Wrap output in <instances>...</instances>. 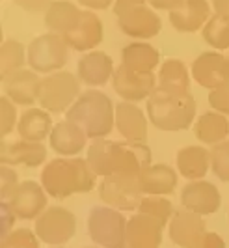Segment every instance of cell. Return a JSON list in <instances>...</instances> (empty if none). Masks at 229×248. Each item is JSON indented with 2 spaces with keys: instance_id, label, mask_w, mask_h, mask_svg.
<instances>
[{
  "instance_id": "obj_1",
  "label": "cell",
  "mask_w": 229,
  "mask_h": 248,
  "mask_svg": "<svg viewBox=\"0 0 229 248\" xmlns=\"http://www.w3.org/2000/svg\"><path fill=\"white\" fill-rule=\"evenodd\" d=\"M86 161L101 177L112 174L138 175L153 164L147 142H112L106 138H97L89 144Z\"/></svg>"
},
{
  "instance_id": "obj_2",
  "label": "cell",
  "mask_w": 229,
  "mask_h": 248,
  "mask_svg": "<svg viewBox=\"0 0 229 248\" xmlns=\"http://www.w3.org/2000/svg\"><path fill=\"white\" fill-rule=\"evenodd\" d=\"M41 185L47 194L65 200L73 194H84L97 186V174L86 159H54L41 172Z\"/></svg>"
},
{
  "instance_id": "obj_3",
  "label": "cell",
  "mask_w": 229,
  "mask_h": 248,
  "mask_svg": "<svg viewBox=\"0 0 229 248\" xmlns=\"http://www.w3.org/2000/svg\"><path fill=\"white\" fill-rule=\"evenodd\" d=\"M65 120L76 124L91 140L106 138L115 127V107L99 90H86L65 112Z\"/></svg>"
},
{
  "instance_id": "obj_4",
  "label": "cell",
  "mask_w": 229,
  "mask_h": 248,
  "mask_svg": "<svg viewBox=\"0 0 229 248\" xmlns=\"http://www.w3.org/2000/svg\"><path fill=\"white\" fill-rule=\"evenodd\" d=\"M198 105L192 93L155 90L147 99V116L160 131H185L196 118Z\"/></svg>"
},
{
  "instance_id": "obj_5",
  "label": "cell",
  "mask_w": 229,
  "mask_h": 248,
  "mask_svg": "<svg viewBox=\"0 0 229 248\" xmlns=\"http://www.w3.org/2000/svg\"><path fill=\"white\" fill-rule=\"evenodd\" d=\"M114 13L121 32L134 39H151L162 28L160 17L145 0H115Z\"/></svg>"
},
{
  "instance_id": "obj_6",
  "label": "cell",
  "mask_w": 229,
  "mask_h": 248,
  "mask_svg": "<svg viewBox=\"0 0 229 248\" xmlns=\"http://www.w3.org/2000/svg\"><path fill=\"white\" fill-rule=\"evenodd\" d=\"M127 222L114 207L95 205L88 215V233L101 248H127Z\"/></svg>"
},
{
  "instance_id": "obj_7",
  "label": "cell",
  "mask_w": 229,
  "mask_h": 248,
  "mask_svg": "<svg viewBox=\"0 0 229 248\" xmlns=\"http://www.w3.org/2000/svg\"><path fill=\"white\" fill-rule=\"evenodd\" d=\"M80 95L78 78L69 71H56L41 78L38 103L47 112H67Z\"/></svg>"
},
{
  "instance_id": "obj_8",
  "label": "cell",
  "mask_w": 229,
  "mask_h": 248,
  "mask_svg": "<svg viewBox=\"0 0 229 248\" xmlns=\"http://www.w3.org/2000/svg\"><path fill=\"white\" fill-rule=\"evenodd\" d=\"M99 198L117 211H138L142 200H143V190L138 181V175L127 174H112L102 177L99 186Z\"/></svg>"
},
{
  "instance_id": "obj_9",
  "label": "cell",
  "mask_w": 229,
  "mask_h": 248,
  "mask_svg": "<svg viewBox=\"0 0 229 248\" xmlns=\"http://www.w3.org/2000/svg\"><path fill=\"white\" fill-rule=\"evenodd\" d=\"M69 45L58 34H43L28 45V65L32 71L43 75L56 73L67 63Z\"/></svg>"
},
{
  "instance_id": "obj_10",
  "label": "cell",
  "mask_w": 229,
  "mask_h": 248,
  "mask_svg": "<svg viewBox=\"0 0 229 248\" xmlns=\"http://www.w3.org/2000/svg\"><path fill=\"white\" fill-rule=\"evenodd\" d=\"M34 232L41 243L49 247H64L76 233V217L62 205H52L36 218Z\"/></svg>"
},
{
  "instance_id": "obj_11",
  "label": "cell",
  "mask_w": 229,
  "mask_h": 248,
  "mask_svg": "<svg viewBox=\"0 0 229 248\" xmlns=\"http://www.w3.org/2000/svg\"><path fill=\"white\" fill-rule=\"evenodd\" d=\"M112 88L123 101L138 103L149 99V95L157 90V77L155 73H138L119 65L112 77Z\"/></svg>"
},
{
  "instance_id": "obj_12",
  "label": "cell",
  "mask_w": 229,
  "mask_h": 248,
  "mask_svg": "<svg viewBox=\"0 0 229 248\" xmlns=\"http://www.w3.org/2000/svg\"><path fill=\"white\" fill-rule=\"evenodd\" d=\"M47 190L43 185H39L36 181H21V185L17 186L15 194L8 202L12 211L17 215V218L21 220H36L41 213L47 211Z\"/></svg>"
},
{
  "instance_id": "obj_13",
  "label": "cell",
  "mask_w": 229,
  "mask_h": 248,
  "mask_svg": "<svg viewBox=\"0 0 229 248\" xmlns=\"http://www.w3.org/2000/svg\"><path fill=\"white\" fill-rule=\"evenodd\" d=\"M181 203L188 211L205 217V215H213L220 209L222 196H220L216 185H213L211 181H205V179H198V181H188L185 188L181 190Z\"/></svg>"
},
{
  "instance_id": "obj_14",
  "label": "cell",
  "mask_w": 229,
  "mask_h": 248,
  "mask_svg": "<svg viewBox=\"0 0 229 248\" xmlns=\"http://www.w3.org/2000/svg\"><path fill=\"white\" fill-rule=\"evenodd\" d=\"M168 233L172 243L177 247L190 248L207 233V226L201 215L188 211L186 207H179L173 211V217L168 224Z\"/></svg>"
},
{
  "instance_id": "obj_15",
  "label": "cell",
  "mask_w": 229,
  "mask_h": 248,
  "mask_svg": "<svg viewBox=\"0 0 229 248\" xmlns=\"http://www.w3.org/2000/svg\"><path fill=\"white\" fill-rule=\"evenodd\" d=\"M192 77L200 86L215 90L229 78V58L216 50L201 52L192 63Z\"/></svg>"
},
{
  "instance_id": "obj_16",
  "label": "cell",
  "mask_w": 229,
  "mask_h": 248,
  "mask_svg": "<svg viewBox=\"0 0 229 248\" xmlns=\"http://www.w3.org/2000/svg\"><path fill=\"white\" fill-rule=\"evenodd\" d=\"M104 30H102L101 19L89 10H82L80 19L76 21V25L64 36L65 43L69 45V49L78 50V52H86V50L95 49L102 41Z\"/></svg>"
},
{
  "instance_id": "obj_17",
  "label": "cell",
  "mask_w": 229,
  "mask_h": 248,
  "mask_svg": "<svg viewBox=\"0 0 229 248\" xmlns=\"http://www.w3.org/2000/svg\"><path fill=\"white\" fill-rule=\"evenodd\" d=\"M164 224L149 215L136 213L127 222V248H160Z\"/></svg>"
},
{
  "instance_id": "obj_18",
  "label": "cell",
  "mask_w": 229,
  "mask_h": 248,
  "mask_svg": "<svg viewBox=\"0 0 229 248\" xmlns=\"http://www.w3.org/2000/svg\"><path fill=\"white\" fill-rule=\"evenodd\" d=\"M39 88H41L39 73L32 69H21L12 77H8L6 80H2L4 95L21 107H32L34 103H38Z\"/></svg>"
},
{
  "instance_id": "obj_19",
  "label": "cell",
  "mask_w": 229,
  "mask_h": 248,
  "mask_svg": "<svg viewBox=\"0 0 229 248\" xmlns=\"http://www.w3.org/2000/svg\"><path fill=\"white\" fill-rule=\"evenodd\" d=\"M0 157H2V164H8V166L38 168L47 159V148L41 142L19 140V142L8 144L6 140H2Z\"/></svg>"
},
{
  "instance_id": "obj_20",
  "label": "cell",
  "mask_w": 229,
  "mask_h": 248,
  "mask_svg": "<svg viewBox=\"0 0 229 248\" xmlns=\"http://www.w3.org/2000/svg\"><path fill=\"white\" fill-rule=\"evenodd\" d=\"M115 129L129 142H147V120L134 103L121 101L115 105Z\"/></svg>"
},
{
  "instance_id": "obj_21",
  "label": "cell",
  "mask_w": 229,
  "mask_h": 248,
  "mask_svg": "<svg viewBox=\"0 0 229 248\" xmlns=\"http://www.w3.org/2000/svg\"><path fill=\"white\" fill-rule=\"evenodd\" d=\"M78 78L88 86H102L114 77V62L112 58L102 50L86 52L76 65Z\"/></svg>"
},
{
  "instance_id": "obj_22",
  "label": "cell",
  "mask_w": 229,
  "mask_h": 248,
  "mask_svg": "<svg viewBox=\"0 0 229 248\" xmlns=\"http://www.w3.org/2000/svg\"><path fill=\"white\" fill-rule=\"evenodd\" d=\"M211 19L207 0H185L177 10L170 12V23L179 32H198Z\"/></svg>"
},
{
  "instance_id": "obj_23",
  "label": "cell",
  "mask_w": 229,
  "mask_h": 248,
  "mask_svg": "<svg viewBox=\"0 0 229 248\" xmlns=\"http://www.w3.org/2000/svg\"><path fill=\"white\" fill-rule=\"evenodd\" d=\"M145 196H168L177 186V174L168 164H149L138 174Z\"/></svg>"
},
{
  "instance_id": "obj_24",
  "label": "cell",
  "mask_w": 229,
  "mask_h": 248,
  "mask_svg": "<svg viewBox=\"0 0 229 248\" xmlns=\"http://www.w3.org/2000/svg\"><path fill=\"white\" fill-rule=\"evenodd\" d=\"M86 138L88 135L78 125L69 120H64L52 127L49 142H51L54 153H58L62 157H71V155H78L86 148Z\"/></svg>"
},
{
  "instance_id": "obj_25",
  "label": "cell",
  "mask_w": 229,
  "mask_h": 248,
  "mask_svg": "<svg viewBox=\"0 0 229 248\" xmlns=\"http://www.w3.org/2000/svg\"><path fill=\"white\" fill-rule=\"evenodd\" d=\"M211 168V151L203 146H186L177 153V172L188 181L203 179Z\"/></svg>"
},
{
  "instance_id": "obj_26",
  "label": "cell",
  "mask_w": 229,
  "mask_h": 248,
  "mask_svg": "<svg viewBox=\"0 0 229 248\" xmlns=\"http://www.w3.org/2000/svg\"><path fill=\"white\" fill-rule=\"evenodd\" d=\"M160 62V52L145 41L129 43L121 50V65L138 73H153Z\"/></svg>"
},
{
  "instance_id": "obj_27",
  "label": "cell",
  "mask_w": 229,
  "mask_h": 248,
  "mask_svg": "<svg viewBox=\"0 0 229 248\" xmlns=\"http://www.w3.org/2000/svg\"><path fill=\"white\" fill-rule=\"evenodd\" d=\"M52 120L51 114L43 108H28L21 114L19 124H17V133L21 140L28 142H43L52 133Z\"/></svg>"
},
{
  "instance_id": "obj_28",
  "label": "cell",
  "mask_w": 229,
  "mask_h": 248,
  "mask_svg": "<svg viewBox=\"0 0 229 248\" xmlns=\"http://www.w3.org/2000/svg\"><path fill=\"white\" fill-rule=\"evenodd\" d=\"M194 135L201 144L216 146L220 142H224L229 135L228 118L216 110L205 112L194 124Z\"/></svg>"
},
{
  "instance_id": "obj_29",
  "label": "cell",
  "mask_w": 229,
  "mask_h": 248,
  "mask_svg": "<svg viewBox=\"0 0 229 248\" xmlns=\"http://www.w3.org/2000/svg\"><path fill=\"white\" fill-rule=\"evenodd\" d=\"M157 88L173 93H190V75L186 65L177 58H168L160 65Z\"/></svg>"
},
{
  "instance_id": "obj_30",
  "label": "cell",
  "mask_w": 229,
  "mask_h": 248,
  "mask_svg": "<svg viewBox=\"0 0 229 248\" xmlns=\"http://www.w3.org/2000/svg\"><path fill=\"white\" fill-rule=\"evenodd\" d=\"M80 13L82 10H78L75 4L67 0H56L45 12V25L52 34L64 37L76 25V21L80 19Z\"/></svg>"
},
{
  "instance_id": "obj_31",
  "label": "cell",
  "mask_w": 229,
  "mask_h": 248,
  "mask_svg": "<svg viewBox=\"0 0 229 248\" xmlns=\"http://www.w3.org/2000/svg\"><path fill=\"white\" fill-rule=\"evenodd\" d=\"M28 60V49L17 39H6L0 49V75L2 80H6L13 73L25 69Z\"/></svg>"
},
{
  "instance_id": "obj_32",
  "label": "cell",
  "mask_w": 229,
  "mask_h": 248,
  "mask_svg": "<svg viewBox=\"0 0 229 248\" xmlns=\"http://www.w3.org/2000/svg\"><path fill=\"white\" fill-rule=\"evenodd\" d=\"M201 36H203L205 43H209L213 49H229V21L222 19L216 13L211 15L207 25L201 28Z\"/></svg>"
},
{
  "instance_id": "obj_33",
  "label": "cell",
  "mask_w": 229,
  "mask_h": 248,
  "mask_svg": "<svg viewBox=\"0 0 229 248\" xmlns=\"http://www.w3.org/2000/svg\"><path fill=\"white\" fill-rule=\"evenodd\" d=\"M173 205L172 202L164 196H143L140 207H138V213L142 215H149L153 218H157L158 222L170 224L172 217H173Z\"/></svg>"
},
{
  "instance_id": "obj_34",
  "label": "cell",
  "mask_w": 229,
  "mask_h": 248,
  "mask_svg": "<svg viewBox=\"0 0 229 248\" xmlns=\"http://www.w3.org/2000/svg\"><path fill=\"white\" fill-rule=\"evenodd\" d=\"M211 170L220 181L229 183V140L211 148Z\"/></svg>"
},
{
  "instance_id": "obj_35",
  "label": "cell",
  "mask_w": 229,
  "mask_h": 248,
  "mask_svg": "<svg viewBox=\"0 0 229 248\" xmlns=\"http://www.w3.org/2000/svg\"><path fill=\"white\" fill-rule=\"evenodd\" d=\"M0 248H39V237L28 228H19L2 239Z\"/></svg>"
},
{
  "instance_id": "obj_36",
  "label": "cell",
  "mask_w": 229,
  "mask_h": 248,
  "mask_svg": "<svg viewBox=\"0 0 229 248\" xmlns=\"http://www.w3.org/2000/svg\"><path fill=\"white\" fill-rule=\"evenodd\" d=\"M0 133H2V138H6L13 129H17V108H15V103H13L10 97L2 95L0 97Z\"/></svg>"
},
{
  "instance_id": "obj_37",
  "label": "cell",
  "mask_w": 229,
  "mask_h": 248,
  "mask_svg": "<svg viewBox=\"0 0 229 248\" xmlns=\"http://www.w3.org/2000/svg\"><path fill=\"white\" fill-rule=\"evenodd\" d=\"M19 185H21L19 175L13 170V166L2 164V170H0V196H2V202H10Z\"/></svg>"
},
{
  "instance_id": "obj_38",
  "label": "cell",
  "mask_w": 229,
  "mask_h": 248,
  "mask_svg": "<svg viewBox=\"0 0 229 248\" xmlns=\"http://www.w3.org/2000/svg\"><path fill=\"white\" fill-rule=\"evenodd\" d=\"M209 105L216 112L224 114V116L229 114V78L224 84H220L218 88L211 90V93H209Z\"/></svg>"
},
{
  "instance_id": "obj_39",
  "label": "cell",
  "mask_w": 229,
  "mask_h": 248,
  "mask_svg": "<svg viewBox=\"0 0 229 248\" xmlns=\"http://www.w3.org/2000/svg\"><path fill=\"white\" fill-rule=\"evenodd\" d=\"M0 213H2V239H4V237H8L12 233V228L13 224H15V220H17V215L12 211V207H10L8 202H2Z\"/></svg>"
},
{
  "instance_id": "obj_40",
  "label": "cell",
  "mask_w": 229,
  "mask_h": 248,
  "mask_svg": "<svg viewBox=\"0 0 229 248\" xmlns=\"http://www.w3.org/2000/svg\"><path fill=\"white\" fill-rule=\"evenodd\" d=\"M19 8H23L25 12L38 13V12H47L51 8L52 0H13Z\"/></svg>"
},
{
  "instance_id": "obj_41",
  "label": "cell",
  "mask_w": 229,
  "mask_h": 248,
  "mask_svg": "<svg viewBox=\"0 0 229 248\" xmlns=\"http://www.w3.org/2000/svg\"><path fill=\"white\" fill-rule=\"evenodd\" d=\"M190 248H226V241L215 232H207L194 247Z\"/></svg>"
},
{
  "instance_id": "obj_42",
  "label": "cell",
  "mask_w": 229,
  "mask_h": 248,
  "mask_svg": "<svg viewBox=\"0 0 229 248\" xmlns=\"http://www.w3.org/2000/svg\"><path fill=\"white\" fill-rule=\"evenodd\" d=\"M155 10H166V12H173L185 0H147Z\"/></svg>"
},
{
  "instance_id": "obj_43",
  "label": "cell",
  "mask_w": 229,
  "mask_h": 248,
  "mask_svg": "<svg viewBox=\"0 0 229 248\" xmlns=\"http://www.w3.org/2000/svg\"><path fill=\"white\" fill-rule=\"evenodd\" d=\"M88 10H106L114 0H78Z\"/></svg>"
},
{
  "instance_id": "obj_44",
  "label": "cell",
  "mask_w": 229,
  "mask_h": 248,
  "mask_svg": "<svg viewBox=\"0 0 229 248\" xmlns=\"http://www.w3.org/2000/svg\"><path fill=\"white\" fill-rule=\"evenodd\" d=\"M213 8H215L216 15L229 21V0H213Z\"/></svg>"
},
{
  "instance_id": "obj_45",
  "label": "cell",
  "mask_w": 229,
  "mask_h": 248,
  "mask_svg": "<svg viewBox=\"0 0 229 248\" xmlns=\"http://www.w3.org/2000/svg\"><path fill=\"white\" fill-rule=\"evenodd\" d=\"M51 248H65V247H51Z\"/></svg>"
},
{
  "instance_id": "obj_46",
  "label": "cell",
  "mask_w": 229,
  "mask_h": 248,
  "mask_svg": "<svg viewBox=\"0 0 229 248\" xmlns=\"http://www.w3.org/2000/svg\"><path fill=\"white\" fill-rule=\"evenodd\" d=\"M91 248H95V247H91Z\"/></svg>"
}]
</instances>
